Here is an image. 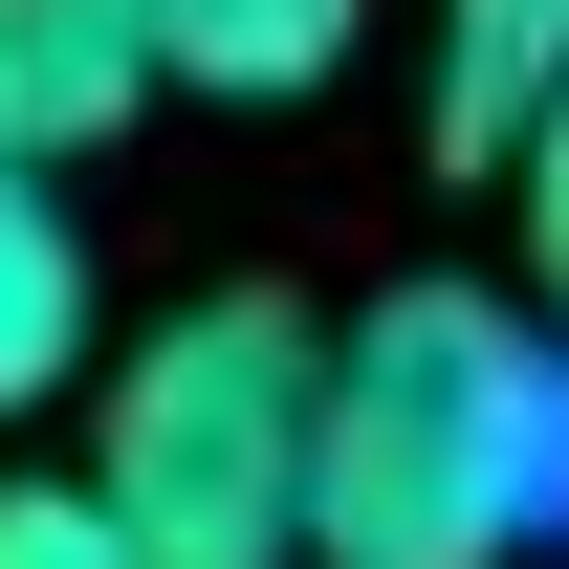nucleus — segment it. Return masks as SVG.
<instances>
[{"label": "nucleus", "mask_w": 569, "mask_h": 569, "mask_svg": "<svg viewBox=\"0 0 569 569\" xmlns=\"http://www.w3.org/2000/svg\"><path fill=\"white\" fill-rule=\"evenodd\" d=\"M88 372V241H67V176H0V417H44Z\"/></svg>", "instance_id": "423d86ee"}, {"label": "nucleus", "mask_w": 569, "mask_h": 569, "mask_svg": "<svg viewBox=\"0 0 569 569\" xmlns=\"http://www.w3.org/2000/svg\"><path fill=\"white\" fill-rule=\"evenodd\" d=\"M503 198H526V329H569V110L503 153Z\"/></svg>", "instance_id": "6e6552de"}, {"label": "nucleus", "mask_w": 569, "mask_h": 569, "mask_svg": "<svg viewBox=\"0 0 569 569\" xmlns=\"http://www.w3.org/2000/svg\"><path fill=\"white\" fill-rule=\"evenodd\" d=\"M351 22H372V0H132L153 88H219V110H284V88H329V67H351Z\"/></svg>", "instance_id": "20e7f679"}, {"label": "nucleus", "mask_w": 569, "mask_h": 569, "mask_svg": "<svg viewBox=\"0 0 569 569\" xmlns=\"http://www.w3.org/2000/svg\"><path fill=\"white\" fill-rule=\"evenodd\" d=\"M569 526V351L482 284H395L329 329L307 417V569H526Z\"/></svg>", "instance_id": "f257e3e1"}, {"label": "nucleus", "mask_w": 569, "mask_h": 569, "mask_svg": "<svg viewBox=\"0 0 569 569\" xmlns=\"http://www.w3.org/2000/svg\"><path fill=\"white\" fill-rule=\"evenodd\" d=\"M153 110V44L132 0H0V176H67Z\"/></svg>", "instance_id": "7ed1b4c3"}, {"label": "nucleus", "mask_w": 569, "mask_h": 569, "mask_svg": "<svg viewBox=\"0 0 569 569\" xmlns=\"http://www.w3.org/2000/svg\"><path fill=\"white\" fill-rule=\"evenodd\" d=\"M307 417H329V351L284 329L263 284H219V307H176L110 372L88 482H110V526L153 569H307Z\"/></svg>", "instance_id": "f03ea898"}, {"label": "nucleus", "mask_w": 569, "mask_h": 569, "mask_svg": "<svg viewBox=\"0 0 569 569\" xmlns=\"http://www.w3.org/2000/svg\"><path fill=\"white\" fill-rule=\"evenodd\" d=\"M569 110V0H438V153H526Z\"/></svg>", "instance_id": "39448f33"}, {"label": "nucleus", "mask_w": 569, "mask_h": 569, "mask_svg": "<svg viewBox=\"0 0 569 569\" xmlns=\"http://www.w3.org/2000/svg\"><path fill=\"white\" fill-rule=\"evenodd\" d=\"M0 569H153L110 526V482H0Z\"/></svg>", "instance_id": "0eeeda50"}]
</instances>
